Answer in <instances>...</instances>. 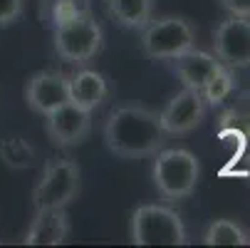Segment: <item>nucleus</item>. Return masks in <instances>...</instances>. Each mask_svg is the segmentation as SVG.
Instances as JSON below:
<instances>
[{"label":"nucleus","mask_w":250,"mask_h":248,"mask_svg":"<svg viewBox=\"0 0 250 248\" xmlns=\"http://www.w3.org/2000/svg\"><path fill=\"white\" fill-rule=\"evenodd\" d=\"M166 132L154 110L144 104H124L104 122V144L119 159H146L166 144Z\"/></svg>","instance_id":"1"},{"label":"nucleus","mask_w":250,"mask_h":248,"mask_svg":"<svg viewBox=\"0 0 250 248\" xmlns=\"http://www.w3.org/2000/svg\"><path fill=\"white\" fill-rule=\"evenodd\" d=\"M151 179L159 196L166 203H176L188 199L201 179V164L193 152L188 149H159L154 154Z\"/></svg>","instance_id":"2"},{"label":"nucleus","mask_w":250,"mask_h":248,"mask_svg":"<svg viewBox=\"0 0 250 248\" xmlns=\"http://www.w3.org/2000/svg\"><path fill=\"white\" fill-rule=\"evenodd\" d=\"M129 241L134 246H186L188 231L184 219L166 203L136 206L129 224Z\"/></svg>","instance_id":"3"},{"label":"nucleus","mask_w":250,"mask_h":248,"mask_svg":"<svg viewBox=\"0 0 250 248\" xmlns=\"http://www.w3.org/2000/svg\"><path fill=\"white\" fill-rule=\"evenodd\" d=\"M52 45L60 60L69 65H87L104 47V32L94 13H80L52 30Z\"/></svg>","instance_id":"4"},{"label":"nucleus","mask_w":250,"mask_h":248,"mask_svg":"<svg viewBox=\"0 0 250 248\" xmlns=\"http://www.w3.org/2000/svg\"><path fill=\"white\" fill-rule=\"evenodd\" d=\"M141 40L139 47L149 60H173L184 55L186 50L196 47V27L178 15H164V18H151L144 27L139 30Z\"/></svg>","instance_id":"5"},{"label":"nucleus","mask_w":250,"mask_h":248,"mask_svg":"<svg viewBox=\"0 0 250 248\" xmlns=\"http://www.w3.org/2000/svg\"><path fill=\"white\" fill-rule=\"evenodd\" d=\"M82 189V169L75 159H50L32 189L35 208H67Z\"/></svg>","instance_id":"6"},{"label":"nucleus","mask_w":250,"mask_h":248,"mask_svg":"<svg viewBox=\"0 0 250 248\" xmlns=\"http://www.w3.org/2000/svg\"><path fill=\"white\" fill-rule=\"evenodd\" d=\"M213 55L230 69L250 67V18L228 15L213 30Z\"/></svg>","instance_id":"7"},{"label":"nucleus","mask_w":250,"mask_h":248,"mask_svg":"<svg viewBox=\"0 0 250 248\" xmlns=\"http://www.w3.org/2000/svg\"><path fill=\"white\" fill-rule=\"evenodd\" d=\"M45 132L55 147H77L92 134V112L64 102L45 117Z\"/></svg>","instance_id":"8"},{"label":"nucleus","mask_w":250,"mask_h":248,"mask_svg":"<svg viewBox=\"0 0 250 248\" xmlns=\"http://www.w3.org/2000/svg\"><path fill=\"white\" fill-rule=\"evenodd\" d=\"M206 112H208V104L203 94L198 90L184 87L181 92H176L168 99V104L159 112V119L166 134H188L196 127H201V122L206 119Z\"/></svg>","instance_id":"9"},{"label":"nucleus","mask_w":250,"mask_h":248,"mask_svg":"<svg viewBox=\"0 0 250 248\" xmlns=\"http://www.w3.org/2000/svg\"><path fill=\"white\" fill-rule=\"evenodd\" d=\"M25 102L35 114L47 117L57 107H62L64 102H69V77L62 72H35L25 82Z\"/></svg>","instance_id":"10"},{"label":"nucleus","mask_w":250,"mask_h":248,"mask_svg":"<svg viewBox=\"0 0 250 248\" xmlns=\"http://www.w3.org/2000/svg\"><path fill=\"white\" fill-rule=\"evenodd\" d=\"M69 216L64 208H35V216L25 231V246H62L69 238Z\"/></svg>","instance_id":"11"},{"label":"nucleus","mask_w":250,"mask_h":248,"mask_svg":"<svg viewBox=\"0 0 250 248\" xmlns=\"http://www.w3.org/2000/svg\"><path fill=\"white\" fill-rule=\"evenodd\" d=\"M168 62H171V69H173V75L178 77V82H181L184 87H188V90H198V92L210 80V75L221 67L216 55L196 50V47L186 50L184 55H178V57H173Z\"/></svg>","instance_id":"12"},{"label":"nucleus","mask_w":250,"mask_h":248,"mask_svg":"<svg viewBox=\"0 0 250 248\" xmlns=\"http://www.w3.org/2000/svg\"><path fill=\"white\" fill-rule=\"evenodd\" d=\"M106 97H109V82L97 69H77L75 75H69V102H75L77 107L94 112Z\"/></svg>","instance_id":"13"},{"label":"nucleus","mask_w":250,"mask_h":248,"mask_svg":"<svg viewBox=\"0 0 250 248\" xmlns=\"http://www.w3.org/2000/svg\"><path fill=\"white\" fill-rule=\"evenodd\" d=\"M221 136H238L240 141L250 139V90H243L223 110L218 119Z\"/></svg>","instance_id":"14"},{"label":"nucleus","mask_w":250,"mask_h":248,"mask_svg":"<svg viewBox=\"0 0 250 248\" xmlns=\"http://www.w3.org/2000/svg\"><path fill=\"white\" fill-rule=\"evenodd\" d=\"M106 10L124 30H141L154 18V0H106Z\"/></svg>","instance_id":"15"},{"label":"nucleus","mask_w":250,"mask_h":248,"mask_svg":"<svg viewBox=\"0 0 250 248\" xmlns=\"http://www.w3.org/2000/svg\"><path fill=\"white\" fill-rule=\"evenodd\" d=\"M87 10H92L89 0H40L38 3V18L47 30H55L57 25Z\"/></svg>","instance_id":"16"},{"label":"nucleus","mask_w":250,"mask_h":248,"mask_svg":"<svg viewBox=\"0 0 250 248\" xmlns=\"http://www.w3.org/2000/svg\"><path fill=\"white\" fill-rule=\"evenodd\" d=\"M0 161L13 171H25L38 161V152L22 136H5L0 139Z\"/></svg>","instance_id":"17"},{"label":"nucleus","mask_w":250,"mask_h":248,"mask_svg":"<svg viewBox=\"0 0 250 248\" xmlns=\"http://www.w3.org/2000/svg\"><path fill=\"white\" fill-rule=\"evenodd\" d=\"M235 72L230 67H226V65H221L216 72L210 75V80L203 85V90H201V94H203V99H206V104L208 107H218V104H223L233 92H235Z\"/></svg>","instance_id":"18"},{"label":"nucleus","mask_w":250,"mask_h":248,"mask_svg":"<svg viewBox=\"0 0 250 248\" xmlns=\"http://www.w3.org/2000/svg\"><path fill=\"white\" fill-rule=\"evenodd\" d=\"M248 233L230 219H218L206 228L203 243L206 246H248Z\"/></svg>","instance_id":"19"},{"label":"nucleus","mask_w":250,"mask_h":248,"mask_svg":"<svg viewBox=\"0 0 250 248\" xmlns=\"http://www.w3.org/2000/svg\"><path fill=\"white\" fill-rule=\"evenodd\" d=\"M25 15V0H0V27H8Z\"/></svg>","instance_id":"20"},{"label":"nucleus","mask_w":250,"mask_h":248,"mask_svg":"<svg viewBox=\"0 0 250 248\" xmlns=\"http://www.w3.org/2000/svg\"><path fill=\"white\" fill-rule=\"evenodd\" d=\"M221 8L228 15H238V18H250V0H218Z\"/></svg>","instance_id":"21"},{"label":"nucleus","mask_w":250,"mask_h":248,"mask_svg":"<svg viewBox=\"0 0 250 248\" xmlns=\"http://www.w3.org/2000/svg\"><path fill=\"white\" fill-rule=\"evenodd\" d=\"M248 246H250V238H248Z\"/></svg>","instance_id":"22"}]
</instances>
